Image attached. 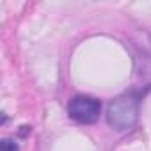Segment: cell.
<instances>
[{
    "instance_id": "obj_4",
    "label": "cell",
    "mask_w": 151,
    "mask_h": 151,
    "mask_svg": "<svg viewBox=\"0 0 151 151\" xmlns=\"http://www.w3.org/2000/svg\"><path fill=\"white\" fill-rule=\"evenodd\" d=\"M27 132L30 133V126H22V130H20V135H22V137H25V135H27Z\"/></svg>"
},
{
    "instance_id": "obj_2",
    "label": "cell",
    "mask_w": 151,
    "mask_h": 151,
    "mask_svg": "<svg viewBox=\"0 0 151 151\" xmlns=\"http://www.w3.org/2000/svg\"><path fill=\"white\" fill-rule=\"evenodd\" d=\"M101 114V103L100 100L86 94H78L71 98L68 105V116L80 124H93L100 119Z\"/></svg>"
},
{
    "instance_id": "obj_1",
    "label": "cell",
    "mask_w": 151,
    "mask_h": 151,
    "mask_svg": "<svg viewBox=\"0 0 151 151\" xmlns=\"http://www.w3.org/2000/svg\"><path fill=\"white\" fill-rule=\"evenodd\" d=\"M107 123L117 132L133 128L139 119V96L133 93L121 94L114 98L107 107Z\"/></svg>"
},
{
    "instance_id": "obj_3",
    "label": "cell",
    "mask_w": 151,
    "mask_h": 151,
    "mask_svg": "<svg viewBox=\"0 0 151 151\" xmlns=\"http://www.w3.org/2000/svg\"><path fill=\"white\" fill-rule=\"evenodd\" d=\"M0 151H20V147L13 139H2L0 140Z\"/></svg>"
}]
</instances>
